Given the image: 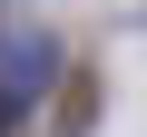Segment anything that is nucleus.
Masks as SVG:
<instances>
[{"instance_id":"obj_1","label":"nucleus","mask_w":147,"mask_h":137,"mask_svg":"<svg viewBox=\"0 0 147 137\" xmlns=\"http://www.w3.org/2000/svg\"><path fill=\"white\" fill-rule=\"evenodd\" d=\"M88 88H98V79H88V59H79V68H69V88H59V137L88 127Z\"/></svg>"}]
</instances>
